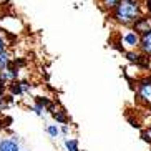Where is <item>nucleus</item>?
<instances>
[{"label":"nucleus","mask_w":151,"mask_h":151,"mask_svg":"<svg viewBox=\"0 0 151 151\" xmlns=\"http://www.w3.org/2000/svg\"><path fill=\"white\" fill-rule=\"evenodd\" d=\"M124 57H126V60H128L129 63H133L136 67L150 68V58H146L139 50H126V52H124Z\"/></svg>","instance_id":"20e7f679"},{"label":"nucleus","mask_w":151,"mask_h":151,"mask_svg":"<svg viewBox=\"0 0 151 151\" xmlns=\"http://www.w3.org/2000/svg\"><path fill=\"white\" fill-rule=\"evenodd\" d=\"M138 50H139V52H141L146 58H150V60H151V32H148V33H145V35H141Z\"/></svg>","instance_id":"6e6552de"},{"label":"nucleus","mask_w":151,"mask_h":151,"mask_svg":"<svg viewBox=\"0 0 151 151\" xmlns=\"http://www.w3.org/2000/svg\"><path fill=\"white\" fill-rule=\"evenodd\" d=\"M12 53H10L9 50H4V52H0V71H4L5 68L10 65V62H12Z\"/></svg>","instance_id":"1a4fd4ad"},{"label":"nucleus","mask_w":151,"mask_h":151,"mask_svg":"<svg viewBox=\"0 0 151 151\" xmlns=\"http://www.w3.org/2000/svg\"><path fill=\"white\" fill-rule=\"evenodd\" d=\"M58 128H60V136L67 138L68 134H70V126H68V124H60Z\"/></svg>","instance_id":"2eb2a0df"},{"label":"nucleus","mask_w":151,"mask_h":151,"mask_svg":"<svg viewBox=\"0 0 151 151\" xmlns=\"http://www.w3.org/2000/svg\"><path fill=\"white\" fill-rule=\"evenodd\" d=\"M47 133L50 134V138H53V139H57L58 136H60V128H58V124H55V123H50V124H47Z\"/></svg>","instance_id":"ddd939ff"},{"label":"nucleus","mask_w":151,"mask_h":151,"mask_svg":"<svg viewBox=\"0 0 151 151\" xmlns=\"http://www.w3.org/2000/svg\"><path fill=\"white\" fill-rule=\"evenodd\" d=\"M20 86H22V93L23 95H27V93H30V91H32V85L28 83L27 80L20 81Z\"/></svg>","instance_id":"4468645a"},{"label":"nucleus","mask_w":151,"mask_h":151,"mask_svg":"<svg viewBox=\"0 0 151 151\" xmlns=\"http://www.w3.org/2000/svg\"><path fill=\"white\" fill-rule=\"evenodd\" d=\"M18 68L17 67H14L12 65V62H10V65L7 68H5L4 71H0V80L4 81L5 85H9V83H12V81H17L18 80Z\"/></svg>","instance_id":"0eeeda50"},{"label":"nucleus","mask_w":151,"mask_h":151,"mask_svg":"<svg viewBox=\"0 0 151 151\" xmlns=\"http://www.w3.org/2000/svg\"><path fill=\"white\" fill-rule=\"evenodd\" d=\"M98 4H100L101 10H105V12H111L116 5L120 4V0H98Z\"/></svg>","instance_id":"f8f14e48"},{"label":"nucleus","mask_w":151,"mask_h":151,"mask_svg":"<svg viewBox=\"0 0 151 151\" xmlns=\"http://www.w3.org/2000/svg\"><path fill=\"white\" fill-rule=\"evenodd\" d=\"M141 5H143V9H145V12L151 15V0H143Z\"/></svg>","instance_id":"f3484780"},{"label":"nucleus","mask_w":151,"mask_h":151,"mask_svg":"<svg viewBox=\"0 0 151 151\" xmlns=\"http://www.w3.org/2000/svg\"><path fill=\"white\" fill-rule=\"evenodd\" d=\"M0 2H4V0H0Z\"/></svg>","instance_id":"4be33fe9"},{"label":"nucleus","mask_w":151,"mask_h":151,"mask_svg":"<svg viewBox=\"0 0 151 151\" xmlns=\"http://www.w3.org/2000/svg\"><path fill=\"white\" fill-rule=\"evenodd\" d=\"M32 110L35 111V115H37V116H40V118H43V116H45V111L42 110L40 106H37L35 103H33V105H32Z\"/></svg>","instance_id":"dca6fc26"},{"label":"nucleus","mask_w":151,"mask_h":151,"mask_svg":"<svg viewBox=\"0 0 151 151\" xmlns=\"http://www.w3.org/2000/svg\"><path fill=\"white\" fill-rule=\"evenodd\" d=\"M80 151H81V150H80Z\"/></svg>","instance_id":"5701e85b"},{"label":"nucleus","mask_w":151,"mask_h":151,"mask_svg":"<svg viewBox=\"0 0 151 151\" xmlns=\"http://www.w3.org/2000/svg\"><path fill=\"white\" fill-rule=\"evenodd\" d=\"M143 14H145V9L141 4L129 2V0H120V4L110 12V18L121 27L131 28V25L136 22V18H139Z\"/></svg>","instance_id":"f257e3e1"},{"label":"nucleus","mask_w":151,"mask_h":151,"mask_svg":"<svg viewBox=\"0 0 151 151\" xmlns=\"http://www.w3.org/2000/svg\"><path fill=\"white\" fill-rule=\"evenodd\" d=\"M143 138H145L148 143H151V124H150V128H146L143 131Z\"/></svg>","instance_id":"a211bd4d"},{"label":"nucleus","mask_w":151,"mask_h":151,"mask_svg":"<svg viewBox=\"0 0 151 151\" xmlns=\"http://www.w3.org/2000/svg\"><path fill=\"white\" fill-rule=\"evenodd\" d=\"M20 151H25V150H20Z\"/></svg>","instance_id":"412c9836"},{"label":"nucleus","mask_w":151,"mask_h":151,"mask_svg":"<svg viewBox=\"0 0 151 151\" xmlns=\"http://www.w3.org/2000/svg\"><path fill=\"white\" fill-rule=\"evenodd\" d=\"M52 116H53V120L57 121L58 124H67L68 123V115L65 113V110H55L53 113H52Z\"/></svg>","instance_id":"9b49d317"},{"label":"nucleus","mask_w":151,"mask_h":151,"mask_svg":"<svg viewBox=\"0 0 151 151\" xmlns=\"http://www.w3.org/2000/svg\"><path fill=\"white\" fill-rule=\"evenodd\" d=\"M63 146L67 151H80L78 139H75V138H63Z\"/></svg>","instance_id":"9d476101"},{"label":"nucleus","mask_w":151,"mask_h":151,"mask_svg":"<svg viewBox=\"0 0 151 151\" xmlns=\"http://www.w3.org/2000/svg\"><path fill=\"white\" fill-rule=\"evenodd\" d=\"M139 38L141 37L138 35L133 28H126L120 35V45H124L126 50H138V47H139Z\"/></svg>","instance_id":"7ed1b4c3"},{"label":"nucleus","mask_w":151,"mask_h":151,"mask_svg":"<svg viewBox=\"0 0 151 151\" xmlns=\"http://www.w3.org/2000/svg\"><path fill=\"white\" fill-rule=\"evenodd\" d=\"M131 28H133L139 37L148 33V32H151V15L145 12L139 18H136V22L131 25Z\"/></svg>","instance_id":"39448f33"},{"label":"nucleus","mask_w":151,"mask_h":151,"mask_svg":"<svg viewBox=\"0 0 151 151\" xmlns=\"http://www.w3.org/2000/svg\"><path fill=\"white\" fill-rule=\"evenodd\" d=\"M7 45H9V43H7V40H5L4 37L0 35V52H4V50H7Z\"/></svg>","instance_id":"6ab92c4d"},{"label":"nucleus","mask_w":151,"mask_h":151,"mask_svg":"<svg viewBox=\"0 0 151 151\" xmlns=\"http://www.w3.org/2000/svg\"><path fill=\"white\" fill-rule=\"evenodd\" d=\"M136 96L139 103L151 106V76H145L136 83Z\"/></svg>","instance_id":"f03ea898"},{"label":"nucleus","mask_w":151,"mask_h":151,"mask_svg":"<svg viewBox=\"0 0 151 151\" xmlns=\"http://www.w3.org/2000/svg\"><path fill=\"white\" fill-rule=\"evenodd\" d=\"M129 2H136V4H141L143 0H129Z\"/></svg>","instance_id":"aec40b11"},{"label":"nucleus","mask_w":151,"mask_h":151,"mask_svg":"<svg viewBox=\"0 0 151 151\" xmlns=\"http://www.w3.org/2000/svg\"><path fill=\"white\" fill-rule=\"evenodd\" d=\"M20 143H22V139L18 136H15V134L4 138V139H0V151H20L22 150Z\"/></svg>","instance_id":"423d86ee"}]
</instances>
